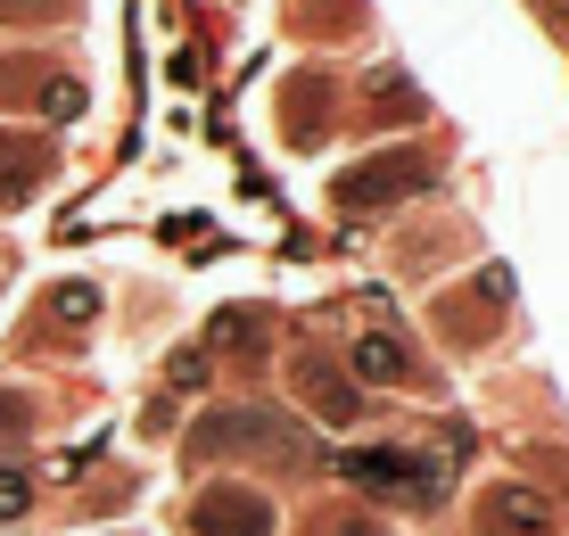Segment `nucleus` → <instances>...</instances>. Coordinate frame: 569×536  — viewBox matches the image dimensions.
Segmentation results:
<instances>
[{"label":"nucleus","instance_id":"obj_1","mask_svg":"<svg viewBox=\"0 0 569 536\" xmlns=\"http://www.w3.org/2000/svg\"><path fill=\"white\" fill-rule=\"evenodd\" d=\"M281 463V470H313L322 454H313V438L289 413L272 405H231V413H207L199 429H190V463Z\"/></svg>","mask_w":569,"mask_h":536},{"label":"nucleus","instance_id":"obj_2","mask_svg":"<svg viewBox=\"0 0 569 536\" xmlns=\"http://www.w3.org/2000/svg\"><path fill=\"white\" fill-rule=\"evenodd\" d=\"M339 479H356L363 495H388V504H405V512H429V504H446V454H413V446H356L339 463Z\"/></svg>","mask_w":569,"mask_h":536},{"label":"nucleus","instance_id":"obj_3","mask_svg":"<svg viewBox=\"0 0 569 536\" xmlns=\"http://www.w3.org/2000/svg\"><path fill=\"white\" fill-rule=\"evenodd\" d=\"M429 157H371V166H356V173H339V182H330V198H339L347 215H371V207H388V198H405V190H421L429 182Z\"/></svg>","mask_w":569,"mask_h":536},{"label":"nucleus","instance_id":"obj_4","mask_svg":"<svg viewBox=\"0 0 569 536\" xmlns=\"http://www.w3.org/2000/svg\"><path fill=\"white\" fill-rule=\"evenodd\" d=\"M479 536H561V520L528 479H496L479 495Z\"/></svg>","mask_w":569,"mask_h":536},{"label":"nucleus","instance_id":"obj_5","mask_svg":"<svg viewBox=\"0 0 569 536\" xmlns=\"http://www.w3.org/2000/svg\"><path fill=\"white\" fill-rule=\"evenodd\" d=\"M190 528L199 536H272V504L257 487H199L190 495Z\"/></svg>","mask_w":569,"mask_h":536},{"label":"nucleus","instance_id":"obj_6","mask_svg":"<svg viewBox=\"0 0 569 536\" xmlns=\"http://www.w3.org/2000/svg\"><path fill=\"white\" fill-rule=\"evenodd\" d=\"M289 380H298V396H306V405L313 413H322V421H363V388L356 380H347V371L339 364H322V355H298V364H289Z\"/></svg>","mask_w":569,"mask_h":536},{"label":"nucleus","instance_id":"obj_7","mask_svg":"<svg viewBox=\"0 0 569 536\" xmlns=\"http://www.w3.org/2000/svg\"><path fill=\"white\" fill-rule=\"evenodd\" d=\"M347 380L388 388V380H421V364L405 355V339H356V355H347Z\"/></svg>","mask_w":569,"mask_h":536},{"label":"nucleus","instance_id":"obj_8","mask_svg":"<svg viewBox=\"0 0 569 536\" xmlns=\"http://www.w3.org/2000/svg\"><path fill=\"white\" fill-rule=\"evenodd\" d=\"M42 173H50V149L42 141H9V132H0V198H26Z\"/></svg>","mask_w":569,"mask_h":536},{"label":"nucleus","instance_id":"obj_9","mask_svg":"<svg viewBox=\"0 0 569 536\" xmlns=\"http://www.w3.org/2000/svg\"><path fill=\"white\" fill-rule=\"evenodd\" d=\"M207 339H214V347H240V355H248V339H264V314H248V306H231V314H223V322H214V330H207Z\"/></svg>","mask_w":569,"mask_h":536},{"label":"nucleus","instance_id":"obj_10","mask_svg":"<svg viewBox=\"0 0 569 536\" xmlns=\"http://www.w3.org/2000/svg\"><path fill=\"white\" fill-rule=\"evenodd\" d=\"M67 0H0V26H58Z\"/></svg>","mask_w":569,"mask_h":536},{"label":"nucleus","instance_id":"obj_11","mask_svg":"<svg viewBox=\"0 0 569 536\" xmlns=\"http://www.w3.org/2000/svg\"><path fill=\"white\" fill-rule=\"evenodd\" d=\"M26 504H33V479L0 463V520H26Z\"/></svg>","mask_w":569,"mask_h":536},{"label":"nucleus","instance_id":"obj_12","mask_svg":"<svg viewBox=\"0 0 569 536\" xmlns=\"http://www.w3.org/2000/svg\"><path fill=\"white\" fill-rule=\"evenodd\" d=\"M313 536H380V528L356 520V512H322V520H313Z\"/></svg>","mask_w":569,"mask_h":536}]
</instances>
